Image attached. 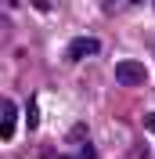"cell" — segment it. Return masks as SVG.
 <instances>
[{"instance_id": "cell-1", "label": "cell", "mask_w": 155, "mask_h": 159, "mask_svg": "<svg viewBox=\"0 0 155 159\" xmlns=\"http://www.w3.org/2000/svg\"><path fill=\"white\" fill-rule=\"evenodd\" d=\"M116 80H119V87H141L148 80V69L137 58H119L116 61Z\"/></svg>"}, {"instance_id": "cell-2", "label": "cell", "mask_w": 155, "mask_h": 159, "mask_svg": "<svg viewBox=\"0 0 155 159\" xmlns=\"http://www.w3.org/2000/svg\"><path fill=\"white\" fill-rule=\"evenodd\" d=\"M15 130H18V105L11 98H4L0 101V141H11Z\"/></svg>"}, {"instance_id": "cell-3", "label": "cell", "mask_w": 155, "mask_h": 159, "mask_svg": "<svg viewBox=\"0 0 155 159\" xmlns=\"http://www.w3.org/2000/svg\"><path fill=\"white\" fill-rule=\"evenodd\" d=\"M101 51V40L97 36H76L69 43V61H83V58H94Z\"/></svg>"}, {"instance_id": "cell-4", "label": "cell", "mask_w": 155, "mask_h": 159, "mask_svg": "<svg viewBox=\"0 0 155 159\" xmlns=\"http://www.w3.org/2000/svg\"><path fill=\"white\" fill-rule=\"evenodd\" d=\"M25 112H29V127H36V123H40V109H36V98L29 101V109H25Z\"/></svg>"}, {"instance_id": "cell-5", "label": "cell", "mask_w": 155, "mask_h": 159, "mask_svg": "<svg viewBox=\"0 0 155 159\" xmlns=\"http://www.w3.org/2000/svg\"><path fill=\"white\" fill-rule=\"evenodd\" d=\"M76 159H97V148L94 145H83V148H79V156Z\"/></svg>"}, {"instance_id": "cell-6", "label": "cell", "mask_w": 155, "mask_h": 159, "mask_svg": "<svg viewBox=\"0 0 155 159\" xmlns=\"http://www.w3.org/2000/svg\"><path fill=\"white\" fill-rule=\"evenodd\" d=\"M87 138V123H76V127H72V141H83Z\"/></svg>"}, {"instance_id": "cell-7", "label": "cell", "mask_w": 155, "mask_h": 159, "mask_svg": "<svg viewBox=\"0 0 155 159\" xmlns=\"http://www.w3.org/2000/svg\"><path fill=\"white\" fill-rule=\"evenodd\" d=\"M144 127H148V134H155V116H152V112L144 116Z\"/></svg>"}, {"instance_id": "cell-8", "label": "cell", "mask_w": 155, "mask_h": 159, "mask_svg": "<svg viewBox=\"0 0 155 159\" xmlns=\"http://www.w3.org/2000/svg\"><path fill=\"white\" fill-rule=\"evenodd\" d=\"M33 4H36L40 11H51V0H33Z\"/></svg>"}, {"instance_id": "cell-9", "label": "cell", "mask_w": 155, "mask_h": 159, "mask_svg": "<svg viewBox=\"0 0 155 159\" xmlns=\"http://www.w3.org/2000/svg\"><path fill=\"white\" fill-rule=\"evenodd\" d=\"M126 4H144V0H126Z\"/></svg>"}, {"instance_id": "cell-10", "label": "cell", "mask_w": 155, "mask_h": 159, "mask_svg": "<svg viewBox=\"0 0 155 159\" xmlns=\"http://www.w3.org/2000/svg\"><path fill=\"white\" fill-rule=\"evenodd\" d=\"M61 159H65V156H61Z\"/></svg>"}, {"instance_id": "cell-11", "label": "cell", "mask_w": 155, "mask_h": 159, "mask_svg": "<svg viewBox=\"0 0 155 159\" xmlns=\"http://www.w3.org/2000/svg\"><path fill=\"white\" fill-rule=\"evenodd\" d=\"M152 4H155V0H152Z\"/></svg>"}]
</instances>
